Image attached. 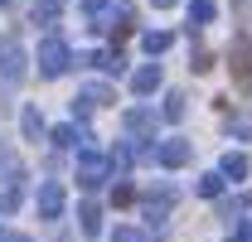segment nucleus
<instances>
[{"label":"nucleus","mask_w":252,"mask_h":242,"mask_svg":"<svg viewBox=\"0 0 252 242\" xmlns=\"http://www.w3.org/2000/svg\"><path fill=\"white\" fill-rule=\"evenodd\" d=\"M233 83H238V92H252V49H248V39L233 44Z\"/></svg>","instance_id":"f257e3e1"}]
</instances>
